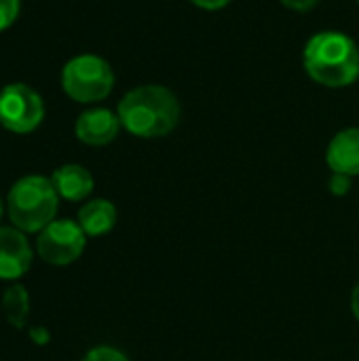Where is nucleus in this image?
Listing matches in <instances>:
<instances>
[{
  "mask_svg": "<svg viewBox=\"0 0 359 361\" xmlns=\"http://www.w3.org/2000/svg\"><path fill=\"white\" fill-rule=\"evenodd\" d=\"M83 361H129L127 360V355L123 353V351H118V349H114V347H95V349H91Z\"/></svg>",
  "mask_w": 359,
  "mask_h": 361,
  "instance_id": "obj_14",
  "label": "nucleus"
},
{
  "mask_svg": "<svg viewBox=\"0 0 359 361\" xmlns=\"http://www.w3.org/2000/svg\"><path fill=\"white\" fill-rule=\"evenodd\" d=\"M303 63L317 85L330 89L349 87L359 78L358 42L345 32H317L305 44Z\"/></svg>",
  "mask_w": 359,
  "mask_h": 361,
  "instance_id": "obj_1",
  "label": "nucleus"
},
{
  "mask_svg": "<svg viewBox=\"0 0 359 361\" xmlns=\"http://www.w3.org/2000/svg\"><path fill=\"white\" fill-rule=\"evenodd\" d=\"M121 127L118 114L108 108H93L76 118L74 133L87 146H106L118 135Z\"/></svg>",
  "mask_w": 359,
  "mask_h": 361,
  "instance_id": "obj_8",
  "label": "nucleus"
},
{
  "mask_svg": "<svg viewBox=\"0 0 359 361\" xmlns=\"http://www.w3.org/2000/svg\"><path fill=\"white\" fill-rule=\"evenodd\" d=\"M51 182L59 195V199L66 201H83L93 192V176L89 173V169H85L83 165H61L53 171Z\"/></svg>",
  "mask_w": 359,
  "mask_h": 361,
  "instance_id": "obj_10",
  "label": "nucleus"
},
{
  "mask_svg": "<svg viewBox=\"0 0 359 361\" xmlns=\"http://www.w3.org/2000/svg\"><path fill=\"white\" fill-rule=\"evenodd\" d=\"M61 87L66 95L80 104L106 99L114 89V72L99 55H76L61 70Z\"/></svg>",
  "mask_w": 359,
  "mask_h": 361,
  "instance_id": "obj_4",
  "label": "nucleus"
},
{
  "mask_svg": "<svg viewBox=\"0 0 359 361\" xmlns=\"http://www.w3.org/2000/svg\"><path fill=\"white\" fill-rule=\"evenodd\" d=\"M2 311L13 328H23L30 317V294L21 283H13L4 290Z\"/></svg>",
  "mask_w": 359,
  "mask_h": 361,
  "instance_id": "obj_12",
  "label": "nucleus"
},
{
  "mask_svg": "<svg viewBox=\"0 0 359 361\" xmlns=\"http://www.w3.org/2000/svg\"><path fill=\"white\" fill-rule=\"evenodd\" d=\"M358 2H359V0H358Z\"/></svg>",
  "mask_w": 359,
  "mask_h": 361,
  "instance_id": "obj_21",
  "label": "nucleus"
},
{
  "mask_svg": "<svg viewBox=\"0 0 359 361\" xmlns=\"http://www.w3.org/2000/svg\"><path fill=\"white\" fill-rule=\"evenodd\" d=\"M328 188L334 197H345L351 190V176H343V173H332Z\"/></svg>",
  "mask_w": 359,
  "mask_h": 361,
  "instance_id": "obj_15",
  "label": "nucleus"
},
{
  "mask_svg": "<svg viewBox=\"0 0 359 361\" xmlns=\"http://www.w3.org/2000/svg\"><path fill=\"white\" fill-rule=\"evenodd\" d=\"M351 311H353L355 319H358V322H359V283H358V286H355L353 294H351Z\"/></svg>",
  "mask_w": 359,
  "mask_h": 361,
  "instance_id": "obj_19",
  "label": "nucleus"
},
{
  "mask_svg": "<svg viewBox=\"0 0 359 361\" xmlns=\"http://www.w3.org/2000/svg\"><path fill=\"white\" fill-rule=\"evenodd\" d=\"M281 4L292 11H311L313 6L320 4V0H281Z\"/></svg>",
  "mask_w": 359,
  "mask_h": 361,
  "instance_id": "obj_16",
  "label": "nucleus"
},
{
  "mask_svg": "<svg viewBox=\"0 0 359 361\" xmlns=\"http://www.w3.org/2000/svg\"><path fill=\"white\" fill-rule=\"evenodd\" d=\"M44 118L42 97L23 82H11L0 91V125L11 133H32Z\"/></svg>",
  "mask_w": 359,
  "mask_h": 361,
  "instance_id": "obj_5",
  "label": "nucleus"
},
{
  "mask_svg": "<svg viewBox=\"0 0 359 361\" xmlns=\"http://www.w3.org/2000/svg\"><path fill=\"white\" fill-rule=\"evenodd\" d=\"M326 163L334 173L359 176V127L339 131L328 144Z\"/></svg>",
  "mask_w": 359,
  "mask_h": 361,
  "instance_id": "obj_9",
  "label": "nucleus"
},
{
  "mask_svg": "<svg viewBox=\"0 0 359 361\" xmlns=\"http://www.w3.org/2000/svg\"><path fill=\"white\" fill-rule=\"evenodd\" d=\"M32 267V247L23 231L0 226V279L17 281Z\"/></svg>",
  "mask_w": 359,
  "mask_h": 361,
  "instance_id": "obj_7",
  "label": "nucleus"
},
{
  "mask_svg": "<svg viewBox=\"0 0 359 361\" xmlns=\"http://www.w3.org/2000/svg\"><path fill=\"white\" fill-rule=\"evenodd\" d=\"M190 2L205 11H218V8H224L226 4H231V0H190Z\"/></svg>",
  "mask_w": 359,
  "mask_h": 361,
  "instance_id": "obj_17",
  "label": "nucleus"
},
{
  "mask_svg": "<svg viewBox=\"0 0 359 361\" xmlns=\"http://www.w3.org/2000/svg\"><path fill=\"white\" fill-rule=\"evenodd\" d=\"M59 195L44 176L19 178L6 197V214L15 228L28 233H40L55 220Z\"/></svg>",
  "mask_w": 359,
  "mask_h": 361,
  "instance_id": "obj_3",
  "label": "nucleus"
},
{
  "mask_svg": "<svg viewBox=\"0 0 359 361\" xmlns=\"http://www.w3.org/2000/svg\"><path fill=\"white\" fill-rule=\"evenodd\" d=\"M19 8H21L19 0H0V32H4L15 23Z\"/></svg>",
  "mask_w": 359,
  "mask_h": 361,
  "instance_id": "obj_13",
  "label": "nucleus"
},
{
  "mask_svg": "<svg viewBox=\"0 0 359 361\" xmlns=\"http://www.w3.org/2000/svg\"><path fill=\"white\" fill-rule=\"evenodd\" d=\"M116 114L131 135L163 137L180 123V102L163 85H142L125 93Z\"/></svg>",
  "mask_w": 359,
  "mask_h": 361,
  "instance_id": "obj_2",
  "label": "nucleus"
},
{
  "mask_svg": "<svg viewBox=\"0 0 359 361\" xmlns=\"http://www.w3.org/2000/svg\"><path fill=\"white\" fill-rule=\"evenodd\" d=\"M78 224L87 237H102L116 224V207L106 199H93L78 212Z\"/></svg>",
  "mask_w": 359,
  "mask_h": 361,
  "instance_id": "obj_11",
  "label": "nucleus"
},
{
  "mask_svg": "<svg viewBox=\"0 0 359 361\" xmlns=\"http://www.w3.org/2000/svg\"><path fill=\"white\" fill-rule=\"evenodd\" d=\"M87 235L74 220H53L36 239L38 256L53 267H68L85 252Z\"/></svg>",
  "mask_w": 359,
  "mask_h": 361,
  "instance_id": "obj_6",
  "label": "nucleus"
},
{
  "mask_svg": "<svg viewBox=\"0 0 359 361\" xmlns=\"http://www.w3.org/2000/svg\"><path fill=\"white\" fill-rule=\"evenodd\" d=\"M30 338L36 343V345H47L49 343V332L44 328H32L30 330Z\"/></svg>",
  "mask_w": 359,
  "mask_h": 361,
  "instance_id": "obj_18",
  "label": "nucleus"
},
{
  "mask_svg": "<svg viewBox=\"0 0 359 361\" xmlns=\"http://www.w3.org/2000/svg\"><path fill=\"white\" fill-rule=\"evenodd\" d=\"M2 214H4V203H2V197H0V220H2Z\"/></svg>",
  "mask_w": 359,
  "mask_h": 361,
  "instance_id": "obj_20",
  "label": "nucleus"
}]
</instances>
